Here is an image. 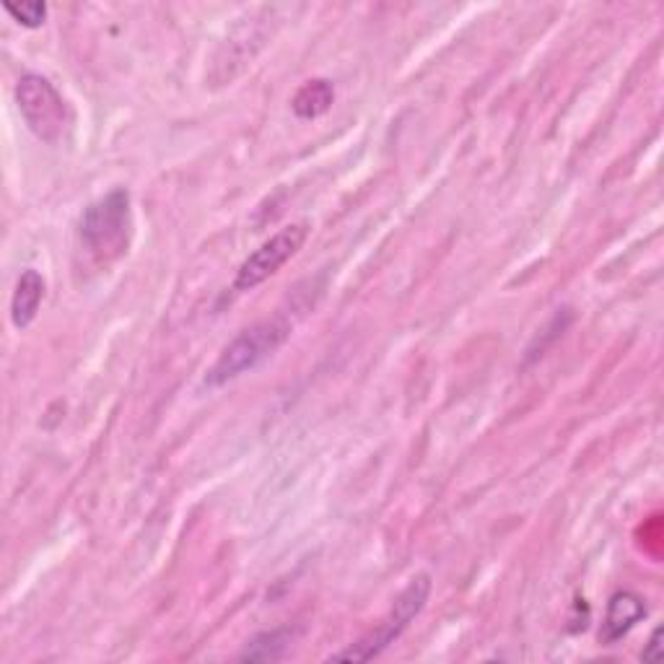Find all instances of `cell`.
I'll return each mask as SVG.
<instances>
[{
  "mask_svg": "<svg viewBox=\"0 0 664 664\" xmlns=\"http://www.w3.org/2000/svg\"><path fill=\"white\" fill-rule=\"evenodd\" d=\"M23 122L44 143H60L70 128V109L62 93L39 73H23L16 83Z\"/></svg>",
  "mask_w": 664,
  "mask_h": 664,
  "instance_id": "cell-4",
  "label": "cell"
},
{
  "mask_svg": "<svg viewBox=\"0 0 664 664\" xmlns=\"http://www.w3.org/2000/svg\"><path fill=\"white\" fill-rule=\"evenodd\" d=\"M299 631L291 626L276 628V631H265V634L255 636L252 642L245 646V652L239 654L241 662H278L286 657V652L291 650L294 638Z\"/></svg>",
  "mask_w": 664,
  "mask_h": 664,
  "instance_id": "cell-8",
  "label": "cell"
},
{
  "mask_svg": "<svg viewBox=\"0 0 664 664\" xmlns=\"http://www.w3.org/2000/svg\"><path fill=\"white\" fill-rule=\"evenodd\" d=\"M660 638H662V628H657L652 634V638H650V644H646V650L642 652V660H646V662H657L660 657H662V652H660Z\"/></svg>",
  "mask_w": 664,
  "mask_h": 664,
  "instance_id": "cell-11",
  "label": "cell"
},
{
  "mask_svg": "<svg viewBox=\"0 0 664 664\" xmlns=\"http://www.w3.org/2000/svg\"><path fill=\"white\" fill-rule=\"evenodd\" d=\"M130 226V195L128 190H112L83 210L81 241L97 260L107 262L128 249Z\"/></svg>",
  "mask_w": 664,
  "mask_h": 664,
  "instance_id": "cell-3",
  "label": "cell"
},
{
  "mask_svg": "<svg viewBox=\"0 0 664 664\" xmlns=\"http://www.w3.org/2000/svg\"><path fill=\"white\" fill-rule=\"evenodd\" d=\"M307 234H309L307 224H291L286 226V229H280L278 234H272L268 241H262V245L239 265L237 278H234V291L247 294L260 284H265L268 278L276 276V272L304 247Z\"/></svg>",
  "mask_w": 664,
  "mask_h": 664,
  "instance_id": "cell-5",
  "label": "cell"
},
{
  "mask_svg": "<svg viewBox=\"0 0 664 664\" xmlns=\"http://www.w3.org/2000/svg\"><path fill=\"white\" fill-rule=\"evenodd\" d=\"M44 299V278L37 270H23L19 284H16L13 299H11V323L13 327H29L34 323L39 307Z\"/></svg>",
  "mask_w": 664,
  "mask_h": 664,
  "instance_id": "cell-7",
  "label": "cell"
},
{
  "mask_svg": "<svg viewBox=\"0 0 664 664\" xmlns=\"http://www.w3.org/2000/svg\"><path fill=\"white\" fill-rule=\"evenodd\" d=\"M335 101V86L327 81V78H315V81H307L296 91L291 99V109L299 120H317L323 117L327 109L333 107Z\"/></svg>",
  "mask_w": 664,
  "mask_h": 664,
  "instance_id": "cell-9",
  "label": "cell"
},
{
  "mask_svg": "<svg viewBox=\"0 0 664 664\" xmlns=\"http://www.w3.org/2000/svg\"><path fill=\"white\" fill-rule=\"evenodd\" d=\"M644 615H646V605L642 597L634 595V592H618V595H613L611 605H607V615H605L603 634H599V638H603L605 644L621 642V638L626 636L628 631L644 618Z\"/></svg>",
  "mask_w": 664,
  "mask_h": 664,
  "instance_id": "cell-6",
  "label": "cell"
},
{
  "mask_svg": "<svg viewBox=\"0 0 664 664\" xmlns=\"http://www.w3.org/2000/svg\"><path fill=\"white\" fill-rule=\"evenodd\" d=\"M428 595H432V579H428L426 574L413 576L408 587L395 597L393 611L385 615V621H381L371 634H366L364 638H358L356 644H350L348 650L335 652L330 662H369L379 657V654L385 652L389 644H395L397 638L405 634V628L424 613Z\"/></svg>",
  "mask_w": 664,
  "mask_h": 664,
  "instance_id": "cell-2",
  "label": "cell"
},
{
  "mask_svg": "<svg viewBox=\"0 0 664 664\" xmlns=\"http://www.w3.org/2000/svg\"><path fill=\"white\" fill-rule=\"evenodd\" d=\"M3 8L8 16H13V19L27 29L42 27L47 19V3H39V0H29V3H3Z\"/></svg>",
  "mask_w": 664,
  "mask_h": 664,
  "instance_id": "cell-10",
  "label": "cell"
},
{
  "mask_svg": "<svg viewBox=\"0 0 664 664\" xmlns=\"http://www.w3.org/2000/svg\"><path fill=\"white\" fill-rule=\"evenodd\" d=\"M288 338H291V323L286 317L262 319V323L247 327L221 350L218 361L210 366L206 387H221L226 381L241 377L245 371L257 369Z\"/></svg>",
  "mask_w": 664,
  "mask_h": 664,
  "instance_id": "cell-1",
  "label": "cell"
}]
</instances>
